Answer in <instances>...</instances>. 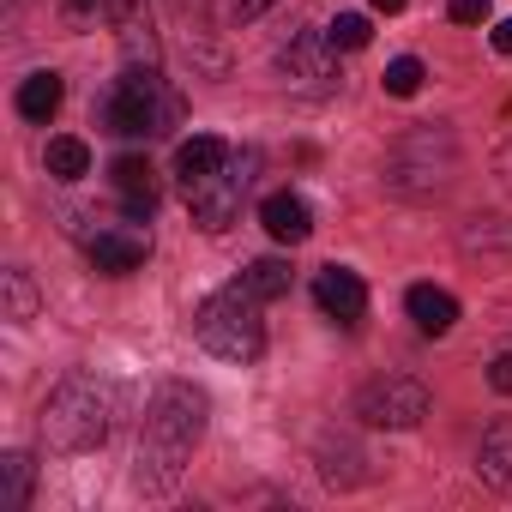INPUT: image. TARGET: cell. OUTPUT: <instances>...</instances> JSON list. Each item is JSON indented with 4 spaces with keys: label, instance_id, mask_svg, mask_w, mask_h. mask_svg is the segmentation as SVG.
Segmentation results:
<instances>
[{
    "label": "cell",
    "instance_id": "cell-1",
    "mask_svg": "<svg viewBox=\"0 0 512 512\" xmlns=\"http://www.w3.org/2000/svg\"><path fill=\"white\" fill-rule=\"evenodd\" d=\"M199 434H205V392H199L193 380H163L157 398H151V410H145L133 482H139L145 494H169V488L181 482V470H187Z\"/></svg>",
    "mask_w": 512,
    "mask_h": 512
},
{
    "label": "cell",
    "instance_id": "cell-2",
    "mask_svg": "<svg viewBox=\"0 0 512 512\" xmlns=\"http://www.w3.org/2000/svg\"><path fill=\"white\" fill-rule=\"evenodd\" d=\"M109 422H115V386L97 380V374H67L49 404H43V446L49 452H97L109 440Z\"/></svg>",
    "mask_w": 512,
    "mask_h": 512
},
{
    "label": "cell",
    "instance_id": "cell-3",
    "mask_svg": "<svg viewBox=\"0 0 512 512\" xmlns=\"http://www.w3.org/2000/svg\"><path fill=\"white\" fill-rule=\"evenodd\" d=\"M260 296L247 284H229V290H211L193 314V338L217 356V362H260L266 356V320H260Z\"/></svg>",
    "mask_w": 512,
    "mask_h": 512
},
{
    "label": "cell",
    "instance_id": "cell-4",
    "mask_svg": "<svg viewBox=\"0 0 512 512\" xmlns=\"http://www.w3.org/2000/svg\"><path fill=\"white\" fill-rule=\"evenodd\" d=\"M175 121H181V97L157 79V67H127L103 91V127L121 139H151V133H169Z\"/></svg>",
    "mask_w": 512,
    "mask_h": 512
},
{
    "label": "cell",
    "instance_id": "cell-5",
    "mask_svg": "<svg viewBox=\"0 0 512 512\" xmlns=\"http://www.w3.org/2000/svg\"><path fill=\"white\" fill-rule=\"evenodd\" d=\"M452 169H458V139H452V127H440V121L410 127V133L386 151V187L404 193V199L440 193V187L452 181Z\"/></svg>",
    "mask_w": 512,
    "mask_h": 512
},
{
    "label": "cell",
    "instance_id": "cell-6",
    "mask_svg": "<svg viewBox=\"0 0 512 512\" xmlns=\"http://www.w3.org/2000/svg\"><path fill=\"white\" fill-rule=\"evenodd\" d=\"M247 181H253V151H229V163H223V169H211L205 181H193V187H187V211H193V223H199V229H211V235H223V229L241 217Z\"/></svg>",
    "mask_w": 512,
    "mask_h": 512
},
{
    "label": "cell",
    "instance_id": "cell-7",
    "mask_svg": "<svg viewBox=\"0 0 512 512\" xmlns=\"http://www.w3.org/2000/svg\"><path fill=\"white\" fill-rule=\"evenodd\" d=\"M428 410H434V398H428V386L410 380V374H386V380H368V386L356 392V416H362L368 428H422Z\"/></svg>",
    "mask_w": 512,
    "mask_h": 512
},
{
    "label": "cell",
    "instance_id": "cell-8",
    "mask_svg": "<svg viewBox=\"0 0 512 512\" xmlns=\"http://www.w3.org/2000/svg\"><path fill=\"white\" fill-rule=\"evenodd\" d=\"M145 260H151V235H145L139 223H115V229H97V235H91V266L109 272V278L139 272Z\"/></svg>",
    "mask_w": 512,
    "mask_h": 512
},
{
    "label": "cell",
    "instance_id": "cell-9",
    "mask_svg": "<svg viewBox=\"0 0 512 512\" xmlns=\"http://www.w3.org/2000/svg\"><path fill=\"white\" fill-rule=\"evenodd\" d=\"M314 302H320L338 326H356V320L368 314V284H362L356 272H344V266H326V272L314 278Z\"/></svg>",
    "mask_w": 512,
    "mask_h": 512
},
{
    "label": "cell",
    "instance_id": "cell-10",
    "mask_svg": "<svg viewBox=\"0 0 512 512\" xmlns=\"http://www.w3.org/2000/svg\"><path fill=\"white\" fill-rule=\"evenodd\" d=\"M109 181H115V193H121V205H127V217L133 223H145L151 211H157V169L145 163V157H115L109 163Z\"/></svg>",
    "mask_w": 512,
    "mask_h": 512
},
{
    "label": "cell",
    "instance_id": "cell-11",
    "mask_svg": "<svg viewBox=\"0 0 512 512\" xmlns=\"http://www.w3.org/2000/svg\"><path fill=\"white\" fill-rule=\"evenodd\" d=\"M332 43H326V31H302V37H290L284 43V55H278V67L290 73V79H302V85H320V79H332Z\"/></svg>",
    "mask_w": 512,
    "mask_h": 512
},
{
    "label": "cell",
    "instance_id": "cell-12",
    "mask_svg": "<svg viewBox=\"0 0 512 512\" xmlns=\"http://www.w3.org/2000/svg\"><path fill=\"white\" fill-rule=\"evenodd\" d=\"M229 139H217V133H193V139H181L175 145V181L181 187H193V181H205L211 169H223L229 163Z\"/></svg>",
    "mask_w": 512,
    "mask_h": 512
},
{
    "label": "cell",
    "instance_id": "cell-13",
    "mask_svg": "<svg viewBox=\"0 0 512 512\" xmlns=\"http://www.w3.org/2000/svg\"><path fill=\"white\" fill-rule=\"evenodd\" d=\"M260 223H266V235L272 241H308L314 235V211H308V199L302 193H272L266 205H260Z\"/></svg>",
    "mask_w": 512,
    "mask_h": 512
},
{
    "label": "cell",
    "instance_id": "cell-14",
    "mask_svg": "<svg viewBox=\"0 0 512 512\" xmlns=\"http://www.w3.org/2000/svg\"><path fill=\"white\" fill-rule=\"evenodd\" d=\"M404 308H410V320H416L428 338H446V332L458 326V302H452L446 290H434V284H410Z\"/></svg>",
    "mask_w": 512,
    "mask_h": 512
},
{
    "label": "cell",
    "instance_id": "cell-15",
    "mask_svg": "<svg viewBox=\"0 0 512 512\" xmlns=\"http://www.w3.org/2000/svg\"><path fill=\"white\" fill-rule=\"evenodd\" d=\"M476 476L500 494H512V422H494L482 434V452H476Z\"/></svg>",
    "mask_w": 512,
    "mask_h": 512
},
{
    "label": "cell",
    "instance_id": "cell-16",
    "mask_svg": "<svg viewBox=\"0 0 512 512\" xmlns=\"http://www.w3.org/2000/svg\"><path fill=\"white\" fill-rule=\"evenodd\" d=\"M31 482H37L31 452H7V458H0V512H25L31 506Z\"/></svg>",
    "mask_w": 512,
    "mask_h": 512
},
{
    "label": "cell",
    "instance_id": "cell-17",
    "mask_svg": "<svg viewBox=\"0 0 512 512\" xmlns=\"http://www.w3.org/2000/svg\"><path fill=\"white\" fill-rule=\"evenodd\" d=\"M61 97H67V85H61V73H31L25 85H19V115L25 121H49L55 109H61Z\"/></svg>",
    "mask_w": 512,
    "mask_h": 512
},
{
    "label": "cell",
    "instance_id": "cell-18",
    "mask_svg": "<svg viewBox=\"0 0 512 512\" xmlns=\"http://www.w3.org/2000/svg\"><path fill=\"white\" fill-rule=\"evenodd\" d=\"M49 175H55V181H79V175H91V145L73 139V133L49 139Z\"/></svg>",
    "mask_w": 512,
    "mask_h": 512
},
{
    "label": "cell",
    "instance_id": "cell-19",
    "mask_svg": "<svg viewBox=\"0 0 512 512\" xmlns=\"http://www.w3.org/2000/svg\"><path fill=\"white\" fill-rule=\"evenodd\" d=\"M241 284L260 296V302H278V296H290V260H253L241 272Z\"/></svg>",
    "mask_w": 512,
    "mask_h": 512
},
{
    "label": "cell",
    "instance_id": "cell-20",
    "mask_svg": "<svg viewBox=\"0 0 512 512\" xmlns=\"http://www.w3.org/2000/svg\"><path fill=\"white\" fill-rule=\"evenodd\" d=\"M488 247H506L512 253V223L506 217H476L464 229V253H488Z\"/></svg>",
    "mask_w": 512,
    "mask_h": 512
},
{
    "label": "cell",
    "instance_id": "cell-21",
    "mask_svg": "<svg viewBox=\"0 0 512 512\" xmlns=\"http://www.w3.org/2000/svg\"><path fill=\"white\" fill-rule=\"evenodd\" d=\"M368 37H374V25H368L362 13H338V19L326 25V43H332V49H368Z\"/></svg>",
    "mask_w": 512,
    "mask_h": 512
},
{
    "label": "cell",
    "instance_id": "cell-22",
    "mask_svg": "<svg viewBox=\"0 0 512 512\" xmlns=\"http://www.w3.org/2000/svg\"><path fill=\"white\" fill-rule=\"evenodd\" d=\"M422 79H428V73H422V61H416V55H404V61H392V67H386V79H380V85H386V97H416V91H422Z\"/></svg>",
    "mask_w": 512,
    "mask_h": 512
},
{
    "label": "cell",
    "instance_id": "cell-23",
    "mask_svg": "<svg viewBox=\"0 0 512 512\" xmlns=\"http://www.w3.org/2000/svg\"><path fill=\"white\" fill-rule=\"evenodd\" d=\"M37 314V284H31V272H7V320H31Z\"/></svg>",
    "mask_w": 512,
    "mask_h": 512
},
{
    "label": "cell",
    "instance_id": "cell-24",
    "mask_svg": "<svg viewBox=\"0 0 512 512\" xmlns=\"http://www.w3.org/2000/svg\"><path fill=\"white\" fill-rule=\"evenodd\" d=\"M278 7V0H217V25H253V19H266Z\"/></svg>",
    "mask_w": 512,
    "mask_h": 512
},
{
    "label": "cell",
    "instance_id": "cell-25",
    "mask_svg": "<svg viewBox=\"0 0 512 512\" xmlns=\"http://www.w3.org/2000/svg\"><path fill=\"white\" fill-rule=\"evenodd\" d=\"M446 13H452L458 25H482V19H488V0H446Z\"/></svg>",
    "mask_w": 512,
    "mask_h": 512
},
{
    "label": "cell",
    "instance_id": "cell-26",
    "mask_svg": "<svg viewBox=\"0 0 512 512\" xmlns=\"http://www.w3.org/2000/svg\"><path fill=\"white\" fill-rule=\"evenodd\" d=\"M488 386L512 398V356H494V362H488Z\"/></svg>",
    "mask_w": 512,
    "mask_h": 512
},
{
    "label": "cell",
    "instance_id": "cell-27",
    "mask_svg": "<svg viewBox=\"0 0 512 512\" xmlns=\"http://www.w3.org/2000/svg\"><path fill=\"white\" fill-rule=\"evenodd\" d=\"M494 175H500V187L512 193V139H506V145L494 151Z\"/></svg>",
    "mask_w": 512,
    "mask_h": 512
},
{
    "label": "cell",
    "instance_id": "cell-28",
    "mask_svg": "<svg viewBox=\"0 0 512 512\" xmlns=\"http://www.w3.org/2000/svg\"><path fill=\"white\" fill-rule=\"evenodd\" d=\"M115 25H127V19H139V0H109V7H103Z\"/></svg>",
    "mask_w": 512,
    "mask_h": 512
},
{
    "label": "cell",
    "instance_id": "cell-29",
    "mask_svg": "<svg viewBox=\"0 0 512 512\" xmlns=\"http://www.w3.org/2000/svg\"><path fill=\"white\" fill-rule=\"evenodd\" d=\"M494 49H500V55H512V19H500V25H494Z\"/></svg>",
    "mask_w": 512,
    "mask_h": 512
},
{
    "label": "cell",
    "instance_id": "cell-30",
    "mask_svg": "<svg viewBox=\"0 0 512 512\" xmlns=\"http://www.w3.org/2000/svg\"><path fill=\"white\" fill-rule=\"evenodd\" d=\"M374 13H404V0H374Z\"/></svg>",
    "mask_w": 512,
    "mask_h": 512
},
{
    "label": "cell",
    "instance_id": "cell-31",
    "mask_svg": "<svg viewBox=\"0 0 512 512\" xmlns=\"http://www.w3.org/2000/svg\"><path fill=\"white\" fill-rule=\"evenodd\" d=\"M175 7H187V0H175Z\"/></svg>",
    "mask_w": 512,
    "mask_h": 512
}]
</instances>
